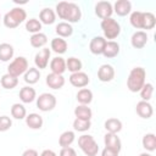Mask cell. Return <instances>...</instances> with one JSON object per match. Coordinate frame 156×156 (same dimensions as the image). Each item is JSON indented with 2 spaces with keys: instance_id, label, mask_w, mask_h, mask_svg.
<instances>
[{
  "instance_id": "7",
  "label": "cell",
  "mask_w": 156,
  "mask_h": 156,
  "mask_svg": "<svg viewBox=\"0 0 156 156\" xmlns=\"http://www.w3.org/2000/svg\"><path fill=\"white\" fill-rule=\"evenodd\" d=\"M56 106V98L50 93H43L37 98V107L43 112H49Z\"/></svg>"
},
{
  "instance_id": "37",
  "label": "cell",
  "mask_w": 156,
  "mask_h": 156,
  "mask_svg": "<svg viewBox=\"0 0 156 156\" xmlns=\"http://www.w3.org/2000/svg\"><path fill=\"white\" fill-rule=\"evenodd\" d=\"M156 24V17L152 12H144L143 17V29H152Z\"/></svg>"
},
{
  "instance_id": "1",
  "label": "cell",
  "mask_w": 156,
  "mask_h": 156,
  "mask_svg": "<svg viewBox=\"0 0 156 156\" xmlns=\"http://www.w3.org/2000/svg\"><path fill=\"white\" fill-rule=\"evenodd\" d=\"M61 20L67 21V23H77L82 18V11L80 7L74 2L68 1H61L56 5V12H55Z\"/></svg>"
},
{
  "instance_id": "20",
  "label": "cell",
  "mask_w": 156,
  "mask_h": 156,
  "mask_svg": "<svg viewBox=\"0 0 156 156\" xmlns=\"http://www.w3.org/2000/svg\"><path fill=\"white\" fill-rule=\"evenodd\" d=\"M118 54H119V44L116 43L115 40L106 41V45H105L102 55L105 57H107V58H112V57H116Z\"/></svg>"
},
{
  "instance_id": "15",
  "label": "cell",
  "mask_w": 156,
  "mask_h": 156,
  "mask_svg": "<svg viewBox=\"0 0 156 156\" xmlns=\"http://www.w3.org/2000/svg\"><path fill=\"white\" fill-rule=\"evenodd\" d=\"M147 43V34L144 30H136L130 38V44L134 49H143Z\"/></svg>"
},
{
  "instance_id": "5",
  "label": "cell",
  "mask_w": 156,
  "mask_h": 156,
  "mask_svg": "<svg viewBox=\"0 0 156 156\" xmlns=\"http://www.w3.org/2000/svg\"><path fill=\"white\" fill-rule=\"evenodd\" d=\"M100 26H101V29H102L106 39H116L121 33L119 23L116 20H113L112 17L102 20Z\"/></svg>"
},
{
  "instance_id": "8",
  "label": "cell",
  "mask_w": 156,
  "mask_h": 156,
  "mask_svg": "<svg viewBox=\"0 0 156 156\" xmlns=\"http://www.w3.org/2000/svg\"><path fill=\"white\" fill-rule=\"evenodd\" d=\"M50 55H51V51L49 48H43L41 50H39L35 56H34V63H35V67L38 69H44L48 67L49 65V60H50Z\"/></svg>"
},
{
  "instance_id": "31",
  "label": "cell",
  "mask_w": 156,
  "mask_h": 156,
  "mask_svg": "<svg viewBox=\"0 0 156 156\" xmlns=\"http://www.w3.org/2000/svg\"><path fill=\"white\" fill-rule=\"evenodd\" d=\"M29 43L33 48H43L48 43V37L41 32L35 33V34H32V37L29 38Z\"/></svg>"
},
{
  "instance_id": "2",
  "label": "cell",
  "mask_w": 156,
  "mask_h": 156,
  "mask_svg": "<svg viewBox=\"0 0 156 156\" xmlns=\"http://www.w3.org/2000/svg\"><path fill=\"white\" fill-rule=\"evenodd\" d=\"M146 71L143 67H134L129 72V76L127 78V88L132 93H138L143 88V85L146 83Z\"/></svg>"
},
{
  "instance_id": "35",
  "label": "cell",
  "mask_w": 156,
  "mask_h": 156,
  "mask_svg": "<svg viewBox=\"0 0 156 156\" xmlns=\"http://www.w3.org/2000/svg\"><path fill=\"white\" fill-rule=\"evenodd\" d=\"M143 17H144V12H141V11H133L130 13L129 22H130V24L134 28L143 29Z\"/></svg>"
},
{
  "instance_id": "46",
  "label": "cell",
  "mask_w": 156,
  "mask_h": 156,
  "mask_svg": "<svg viewBox=\"0 0 156 156\" xmlns=\"http://www.w3.org/2000/svg\"><path fill=\"white\" fill-rule=\"evenodd\" d=\"M139 156H151L150 154H146V152H143V154H140Z\"/></svg>"
},
{
  "instance_id": "47",
  "label": "cell",
  "mask_w": 156,
  "mask_h": 156,
  "mask_svg": "<svg viewBox=\"0 0 156 156\" xmlns=\"http://www.w3.org/2000/svg\"><path fill=\"white\" fill-rule=\"evenodd\" d=\"M0 20H1V15H0Z\"/></svg>"
},
{
  "instance_id": "6",
  "label": "cell",
  "mask_w": 156,
  "mask_h": 156,
  "mask_svg": "<svg viewBox=\"0 0 156 156\" xmlns=\"http://www.w3.org/2000/svg\"><path fill=\"white\" fill-rule=\"evenodd\" d=\"M28 68H29L28 60L26 57H23V56H18V57L13 58L10 62V65L7 67V73L13 76V77H16V78H18L20 76L24 74Z\"/></svg>"
},
{
  "instance_id": "3",
  "label": "cell",
  "mask_w": 156,
  "mask_h": 156,
  "mask_svg": "<svg viewBox=\"0 0 156 156\" xmlns=\"http://www.w3.org/2000/svg\"><path fill=\"white\" fill-rule=\"evenodd\" d=\"M27 18V12L22 7H13L2 18L4 26L7 28H16L18 27L22 22H24Z\"/></svg>"
},
{
  "instance_id": "44",
  "label": "cell",
  "mask_w": 156,
  "mask_h": 156,
  "mask_svg": "<svg viewBox=\"0 0 156 156\" xmlns=\"http://www.w3.org/2000/svg\"><path fill=\"white\" fill-rule=\"evenodd\" d=\"M22 156H39L38 151L34 150V149H27L26 151H23Z\"/></svg>"
},
{
  "instance_id": "21",
  "label": "cell",
  "mask_w": 156,
  "mask_h": 156,
  "mask_svg": "<svg viewBox=\"0 0 156 156\" xmlns=\"http://www.w3.org/2000/svg\"><path fill=\"white\" fill-rule=\"evenodd\" d=\"M50 69H51V73L63 74L66 71V61L60 56L54 57L50 61Z\"/></svg>"
},
{
  "instance_id": "22",
  "label": "cell",
  "mask_w": 156,
  "mask_h": 156,
  "mask_svg": "<svg viewBox=\"0 0 156 156\" xmlns=\"http://www.w3.org/2000/svg\"><path fill=\"white\" fill-rule=\"evenodd\" d=\"M56 20V13L50 7H45L40 11L39 13V21L40 23H44V24H52Z\"/></svg>"
},
{
  "instance_id": "34",
  "label": "cell",
  "mask_w": 156,
  "mask_h": 156,
  "mask_svg": "<svg viewBox=\"0 0 156 156\" xmlns=\"http://www.w3.org/2000/svg\"><path fill=\"white\" fill-rule=\"evenodd\" d=\"M11 116L15 119H23V118H26V116H27L26 107L22 104H18V102L13 104L11 106Z\"/></svg>"
},
{
  "instance_id": "29",
  "label": "cell",
  "mask_w": 156,
  "mask_h": 156,
  "mask_svg": "<svg viewBox=\"0 0 156 156\" xmlns=\"http://www.w3.org/2000/svg\"><path fill=\"white\" fill-rule=\"evenodd\" d=\"M104 126H105V129L107 130V133H113V134L119 133L123 127L122 122L118 118H108Z\"/></svg>"
},
{
  "instance_id": "11",
  "label": "cell",
  "mask_w": 156,
  "mask_h": 156,
  "mask_svg": "<svg viewBox=\"0 0 156 156\" xmlns=\"http://www.w3.org/2000/svg\"><path fill=\"white\" fill-rule=\"evenodd\" d=\"M90 79H89V76L84 72H76V73H72L69 76V83L76 87V88H84L89 84Z\"/></svg>"
},
{
  "instance_id": "19",
  "label": "cell",
  "mask_w": 156,
  "mask_h": 156,
  "mask_svg": "<svg viewBox=\"0 0 156 156\" xmlns=\"http://www.w3.org/2000/svg\"><path fill=\"white\" fill-rule=\"evenodd\" d=\"M26 124L30 128V129H40L43 127V117L38 113H29L26 116Z\"/></svg>"
},
{
  "instance_id": "9",
  "label": "cell",
  "mask_w": 156,
  "mask_h": 156,
  "mask_svg": "<svg viewBox=\"0 0 156 156\" xmlns=\"http://www.w3.org/2000/svg\"><path fill=\"white\" fill-rule=\"evenodd\" d=\"M113 13V7L110 1H99L95 5V15L101 20L110 18Z\"/></svg>"
},
{
  "instance_id": "30",
  "label": "cell",
  "mask_w": 156,
  "mask_h": 156,
  "mask_svg": "<svg viewBox=\"0 0 156 156\" xmlns=\"http://www.w3.org/2000/svg\"><path fill=\"white\" fill-rule=\"evenodd\" d=\"M17 84H18V78H16V77H13V76H11L9 73L4 74L1 77V79H0V85L4 89H7V90H11V89L16 88Z\"/></svg>"
},
{
  "instance_id": "14",
  "label": "cell",
  "mask_w": 156,
  "mask_h": 156,
  "mask_svg": "<svg viewBox=\"0 0 156 156\" xmlns=\"http://www.w3.org/2000/svg\"><path fill=\"white\" fill-rule=\"evenodd\" d=\"M104 143H105L106 147H110V149H112L117 152H119L121 149H122V141H121L119 136H117V134L106 133L105 136H104Z\"/></svg>"
},
{
  "instance_id": "25",
  "label": "cell",
  "mask_w": 156,
  "mask_h": 156,
  "mask_svg": "<svg viewBox=\"0 0 156 156\" xmlns=\"http://www.w3.org/2000/svg\"><path fill=\"white\" fill-rule=\"evenodd\" d=\"M77 101L79 105H89L93 101V91L88 88H82L77 93Z\"/></svg>"
},
{
  "instance_id": "45",
  "label": "cell",
  "mask_w": 156,
  "mask_h": 156,
  "mask_svg": "<svg viewBox=\"0 0 156 156\" xmlns=\"http://www.w3.org/2000/svg\"><path fill=\"white\" fill-rule=\"evenodd\" d=\"M40 156H57V155H56L55 151H52V150H50V149H46V150H44V151L40 154Z\"/></svg>"
},
{
  "instance_id": "13",
  "label": "cell",
  "mask_w": 156,
  "mask_h": 156,
  "mask_svg": "<svg viewBox=\"0 0 156 156\" xmlns=\"http://www.w3.org/2000/svg\"><path fill=\"white\" fill-rule=\"evenodd\" d=\"M135 111H136V115L144 119H147L152 116L154 113V108L151 106V104L149 101H139L135 106Z\"/></svg>"
},
{
  "instance_id": "41",
  "label": "cell",
  "mask_w": 156,
  "mask_h": 156,
  "mask_svg": "<svg viewBox=\"0 0 156 156\" xmlns=\"http://www.w3.org/2000/svg\"><path fill=\"white\" fill-rule=\"evenodd\" d=\"M12 121L7 116H0V132H6L11 128Z\"/></svg>"
},
{
  "instance_id": "10",
  "label": "cell",
  "mask_w": 156,
  "mask_h": 156,
  "mask_svg": "<svg viewBox=\"0 0 156 156\" xmlns=\"http://www.w3.org/2000/svg\"><path fill=\"white\" fill-rule=\"evenodd\" d=\"M98 78L100 82H104V83L111 82L115 78V68L107 63L101 65L98 69Z\"/></svg>"
},
{
  "instance_id": "28",
  "label": "cell",
  "mask_w": 156,
  "mask_h": 156,
  "mask_svg": "<svg viewBox=\"0 0 156 156\" xmlns=\"http://www.w3.org/2000/svg\"><path fill=\"white\" fill-rule=\"evenodd\" d=\"M50 46H51V49H52V51L54 52H56V54H65L66 51H67V41L65 40V39H62V38H54L52 40H51V44H50Z\"/></svg>"
},
{
  "instance_id": "16",
  "label": "cell",
  "mask_w": 156,
  "mask_h": 156,
  "mask_svg": "<svg viewBox=\"0 0 156 156\" xmlns=\"http://www.w3.org/2000/svg\"><path fill=\"white\" fill-rule=\"evenodd\" d=\"M112 7H113V11L118 16L123 17V16H127L128 13H130V11H132V2L129 0H118V1L115 2V5Z\"/></svg>"
},
{
  "instance_id": "32",
  "label": "cell",
  "mask_w": 156,
  "mask_h": 156,
  "mask_svg": "<svg viewBox=\"0 0 156 156\" xmlns=\"http://www.w3.org/2000/svg\"><path fill=\"white\" fill-rule=\"evenodd\" d=\"M74 139H76L74 132H72V130H66V132H63V133L60 135V138H58V145H60L61 147H68V146H71V144L74 141Z\"/></svg>"
},
{
  "instance_id": "39",
  "label": "cell",
  "mask_w": 156,
  "mask_h": 156,
  "mask_svg": "<svg viewBox=\"0 0 156 156\" xmlns=\"http://www.w3.org/2000/svg\"><path fill=\"white\" fill-rule=\"evenodd\" d=\"M140 98L143 101H149L152 98V93H154V85L151 83H145L143 85V88L140 89Z\"/></svg>"
},
{
  "instance_id": "27",
  "label": "cell",
  "mask_w": 156,
  "mask_h": 156,
  "mask_svg": "<svg viewBox=\"0 0 156 156\" xmlns=\"http://www.w3.org/2000/svg\"><path fill=\"white\" fill-rule=\"evenodd\" d=\"M74 116H76V118L90 121L91 116H93V111L90 107H88V105H78L74 108Z\"/></svg>"
},
{
  "instance_id": "33",
  "label": "cell",
  "mask_w": 156,
  "mask_h": 156,
  "mask_svg": "<svg viewBox=\"0 0 156 156\" xmlns=\"http://www.w3.org/2000/svg\"><path fill=\"white\" fill-rule=\"evenodd\" d=\"M143 147L147 151H155L156 150V136L154 133H147L143 136Z\"/></svg>"
},
{
  "instance_id": "43",
  "label": "cell",
  "mask_w": 156,
  "mask_h": 156,
  "mask_svg": "<svg viewBox=\"0 0 156 156\" xmlns=\"http://www.w3.org/2000/svg\"><path fill=\"white\" fill-rule=\"evenodd\" d=\"M118 154L119 152H117V151H115V150H112L110 147H106V146L101 151V156H118Z\"/></svg>"
},
{
  "instance_id": "17",
  "label": "cell",
  "mask_w": 156,
  "mask_h": 156,
  "mask_svg": "<svg viewBox=\"0 0 156 156\" xmlns=\"http://www.w3.org/2000/svg\"><path fill=\"white\" fill-rule=\"evenodd\" d=\"M46 84L51 89H61L65 85V78L62 74H56V73H49L46 76Z\"/></svg>"
},
{
  "instance_id": "38",
  "label": "cell",
  "mask_w": 156,
  "mask_h": 156,
  "mask_svg": "<svg viewBox=\"0 0 156 156\" xmlns=\"http://www.w3.org/2000/svg\"><path fill=\"white\" fill-rule=\"evenodd\" d=\"M26 29H27V32H30L33 34L39 33L41 29V23L37 18H29L26 21Z\"/></svg>"
},
{
  "instance_id": "4",
  "label": "cell",
  "mask_w": 156,
  "mask_h": 156,
  "mask_svg": "<svg viewBox=\"0 0 156 156\" xmlns=\"http://www.w3.org/2000/svg\"><path fill=\"white\" fill-rule=\"evenodd\" d=\"M78 145L85 156H96L99 152V145L93 135L83 134L78 138Z\"/></svg>"
},
{
  "instance_id": "42",
  "label": "cell",
  "mask_w": 156,
  "mask_h": 156,
  "mask_svg": "<svg viewBox=\"0 0 156 156\" xmlns=\"http://www.w3.org/2000/svg\"><path fill=\"white\" fill-rule=\"evenodd\" d=\"M58 156H77V152L71 146H68V147H61V151H60Z\"/></svg>"
},
{
  "instance_id": "36",
  "label": "cell",
  "mask_w": 156,
  "mask_h": 156,
  "mask_svg": "<svg viewBox=\"0 0 156 156\" xmlns=\"http://www.w3.org/2000/svg\"><path fill=\"white\" fill-rule=\"evenodd\" d=\"M82 66H83L82 61L79 58H77V57H68L67 61H66V69H68L72 73L80 72Z\"/></svg>"
},
{
  "instance_id": "24",
  "label": "cell",
  "mask_w": 156,
  "mask_h": 156,
  "mask_svg": "<svg viewBox=\"0 0 156 156\" xmlns=\"http://www.w3.org/2000/svg\"><path fill=\"white\" fill-rule=\"evenodd\" d=\"M55 32H56V34L60 37V38H68V37H71L72 34H73V27L69 24V23H67V22H60L57 26H56V28H55Z\"/></svg>"
},
{
  "instance_id": "26",
  "label": "cell",
  "mask_w": 156,
  "mask_h": 156,
  "mask_svg": "<svg viewBox=\"0 0 156 156\" xmlns=\"http://www.w3.org/2000/svg\"><path fill=\"white\" fill-rule=\"evenodd\" d=\"M23 76H24V82L27 84L32 85V84L38 83V80L40 78V71L37 67H29Z\"/></svg>"
},
{
  "instance_id": "12",
  "label": "cell",
  "mask_w": 156,
  "mask_h": 156,
  "mask_svg": "<svg viewBox=\"0 0 156 156\" xmlns=\"http://www.w3.org/2000/svg\"><path fill=\"white\" fill-rule=\"evenodd\" d=\"M106 39L104 37H94L90 43H89V50L94 55H102L105 45H106Z\"/></svg>"
},
{
  "instance_id": "40",
  "label": "cell",
  "mask_w": 156,
  "mask_h": 156,
  "mask_svg": "<svg viewBox=\"0 0 156 156\" xmlns=\"http://www.w3.org/2000/svg\"><path fill=\"white\" fill-rule=\"evenodd\" d=\"M91 126V122L88 119H80V118H76L73 121V129L77 132H87Z\"/></svg>"
},
{
  "instance_id": "23",
  "label": "cell",
  "mask_w": 156,
  "mask_h": 156,
  "mask_svg": "<svg viewBox=\"0 0 156 156\" xmlns=\"http://www.w3.org/2000/svg\"><path fill=\"white\" fill-rule=\"evenodd\" d=\"M13 46L9 43H1L0 44V61L7 62L13 57Z\"/></svg>"
},
{
  "instance_id": "18",
  "label": "cell",
  "mask_w": 156,
  "mask_h": 156,
  "mask_svg": "<svg viewBox=\"0 0 156 156\" xmlns=\"http://www.w3.org/2000/svg\"><path fill=\"white\" fill-rule=\"evenodd\" d=\"M20 99L22 102L24 104H30L33 102L35 99H37V93H35V89L32 88L30 85L28 87H23L21 90H20Z\"/></svg>"
}]
</instances>
